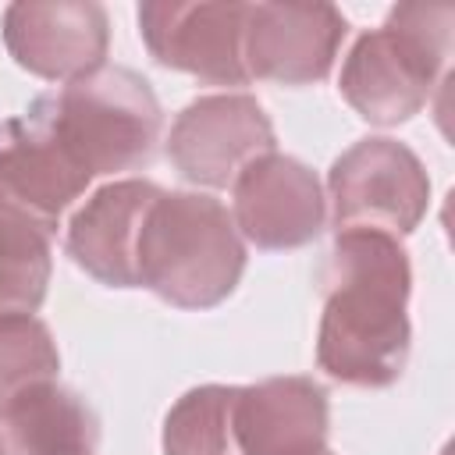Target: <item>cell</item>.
I'll list each match as a JSON object with an SVG mask.
<instances>
[{"label": "cell", "instance_id": "ba28073f", "mask_svg": "<svg viewBox=\"0 0 455 455\" xmlns=\"http://www.w3.org/2000/svg\"><path fill=\"white\" fill-rule=\"evenodd\" d=\"M348 36L334 4H245L242 60L249 78L277 85L323 82Z\"/></svg>", "mask_w": 455, "mask_h": 455}, {"label": "cell", "instance_id": "4fadbf2b", "mask_svg": "<svg viewBox=\"0 0 455 455\" xmlns=\"http://www.w3.org/2000/svg\"><path fill=\"white\" fill-rule=\"evenodd\" d=\"M235 427L245 455H323L327 391L313 377H267L238 387Z\"/></svg>", "mask_w": 455, "mask_h": 455}, {"label": "cell", "instance_id": "6da1fadb", "mask_svg": "<svg viewBox=\"0 0 455 455\" xmlns=\"http://www.w3.org/2000/svg\"><path fill=\"white\" fill-rule=\"evenodd\" d=\"M409 252L384 231H338L323 270L316 366L348 387H391L409 363Z\"/></svg>", "mask_w": 455, "mask_h": 455}, {"label": "cell", "instance_id": "7a4b0ae2", "mask_svg": "<svg viewBox=\"0 0 455 455\" xmlns=\"http://www.w3.org/2000/svg\"><path fill=\"white\" fill-rule=\"evenodd\" d=\"M245 274V245L231 213L203 192L153 199L135 249V284L178 309L220 306Z\"/></svg>", "mask_w": 455, "mask_h": 455}, {"label": "cell", "instance_id": "ffe728a7", "mask_svg": "<svg viewBox=\"0 0 455 455\" xmlns=\"http://www.w3.org/2000/svg\"><path fill=\"white\" fill-rule=\"evenodd\" d=\"M323 455H331V451H323Z\"/></svg>", "mask_w": 455, "mask_h": 455}, {"label": "cell", "instance_id": "9c48e42d", "mask_svg": "<svg viewBox=\"0 0 455 455\" xmlns=\"http://www.w3.org/2000/svg\"><path fill=\"white\" fill-rule=\"evenodd\" d=\"M231 196L235 231L256 249H299L323 231L327 199L316 174L302 160L277 149L252 160L235 178Z\"/></svg>", "mask_w": 455, "mask_h": 455}, {"label": "cell", "instance_id": "7c38bea8", "mask_svg": "<svg viewBox=\"0 0 455 455\" xmlns=\"http://www.w3.org/2000/svg\"><path fill=\"white\" fill-rule=\"evenodd\" d=\"M160 196V185L149 178H121L100 185L71 217L64 249L89 277L107 288H139L135 284V249L142 220Z\"/></svg>", "mask_w": 455, "mask_h": 455}, {"label": "cell", "instance_id": "277c9868", "mask_svg": "<svg viewBox=\"0 0 455 455\" xmlns=\"http://www.w3.org/2000/svg\"><path fill=\"white\" fill-rule=\"evenodd\" d=\"M448 4H398L387 21L363 32L341 64L338 89L345 103L370 124L391 128L416 117L451 50Z\"/></svg>", "mask_w": 455, "mask_h": 455}, {"label": "cell", "instance_id": "30bf717a", "mask_svg": "<svg viewBox=\"0 0 455 455\" xmlns=\"http://www.w3.org/2000/svg\"><path fill=\"white\" fill-rule=\"evenodd\" d=\"M110 21L92 0L11 4L4 11V46L18 68L46 82H75L107 64Z\"/></svg>", "mask_w": 455, "mask_h": 455}, {"label": "cell", "instance_id": "e0dca14e", "mask_svg": "<svg viewBox=\"0 0 455 455\" xmlns=\"http://www.w3.org/2000/svg\"><path fill=\"white\" fill-rule=\"evenodd\" d=\"M60 352L50 327L36 316L0 323V412L36 384L57 380Z\"/></svg>", "mask_w": 455, "mask_h": 455}, {"label": "cell", "instance_id": "8992f818", "mask_svg": "<svg viewBox=\"0 0 455 455\" xmlns=\"http://www.w3.org/2000/svg\"><path fill=\"white\" fill-rule=\"evenodd\" d=\"M274 124L256 96L213 92L192 100L171 124L167 156L178 174L203 188H228L259 156L274 153Z\"/></svg>", "mask_w": 455, "mask_h": 455}, {"label": "cell", "instance_id": "3957f363", "mask_svg": "<svg viewBox=\"0 0 455 455\" xmlns=\"http://www.w3.org/2000/svg\"><path fill=\"white\" fill-rule=\"evenodd\" d=\"M25 114H32L89 178L146 167L164 121L153 85L121 64H103L57 92L36 96Z\"/></svg>", "mask_w": 455, "mask_h": 455}, {"label": "cell", "instance_id": "d6986e66", "mask_svg": "<svg viewBox=\"0 0 455 455\" xmlns=\"http://www.w3.org/2000/svg\"><path fill=\"white\" fill-rule=\"evenodd\" d=\"M441 455H448V448H444V451H441Z\"/></svg>", "mask_w": 455, "mask_h": 455}, {"label": "cell", "instance_id": "ac0fdd59", "mask_svg": "<svg viewBox=\"0 0 455 455\" xmlns=\"http://www.w3.org/2000/svg\"><path fill=\"white\" fill-rule=\"evenodd\" d=\"M0 455H7V444H4V437H0Z\"/></svg>", "mask_w": 455, "mask_h": 455}, {"label": "cell", "instance_id": "9a60e30c", "mask_svg": "<svg viewBox=\"0 0 455 455\" xmlns=\"http://www.w3.org/2000/svg\"><path fill=\"white\" fill-rule=\"evenodd\" d=\"M235 384H203L185 391L164 416V455H245L235 427Z\"/></svg>", "mask_w": 455, "mask_h": 455}, {"label": "cell", "instance_id": "5bb4252c", "mask_svg": "<svg viewBox=\"0 0 455 455\" xmlns=\"http://www.w3.org/2000/svg\"><path fill=\"white\" fill-rule=\"evenodd\" d=\"M0 423L11 455H92L100 444L96 412L57 380L18 395L0 412Z\"/></svg>", "mask_w": 455, "mask_h": 455}, {"label": "cell", "instance_id": "2e32d148", "mask_svg": "<svg viewBox=\"0 0 455 455\" xmlns=\"http://www.w3.org/2000/svg\"><path fill=\"white\" fill-rule=\"evenodd\" d=\"M50 270V235L21 217L0 213V323L36 316L46 299Z\"/></svg>", "mask_w": 455, "mask_h": 455}, {"label": "cell", "instance_id": "5b68a950", "mask_svg": "<svg viewBox=\"0 0 455 455\" xmlns=\"http://www.w3.org/2000/svg\"><path fill=\"white\" fill-rule=\"evenodd\" d=\"M334 231L409 235L430 206L423 160L398 139L370 135L348 146L327 171Z\"/></svg>", "mask_w": 455, "mask_h": 455}, {"label": "cell", "instance_id": "8fae6325", "mask_svg": "<svg viewBox=\"0 0 455 455\" xmlns=\"http://www.w3.org/2000/svg\"><path fill=\"white\" fill-rule=\"evenodd\" d=\"M89 185L92 178L68 156V149L32 114H21L4 124L0 213L21 217L43 228L46 235H53L60 213Z\"/></svg>", "mask_w": 455, "mask_h": 455}, {"label": "cell", "instance_id": "52a82bcc", "mask_svg": "<svg viewBox=\"0 0 455 455\" xmlns=\"http://www.w3.org/2000/svg\"><path fill=\"white\" fill-rule=\"evenodd\" d=\"M245 4L210 0H146L139 7V36L149 57L171 71H185L210 85H245L242 60Z\"/></svg>", "mask_w": 455, "mask_h": 455}]
</instances>
